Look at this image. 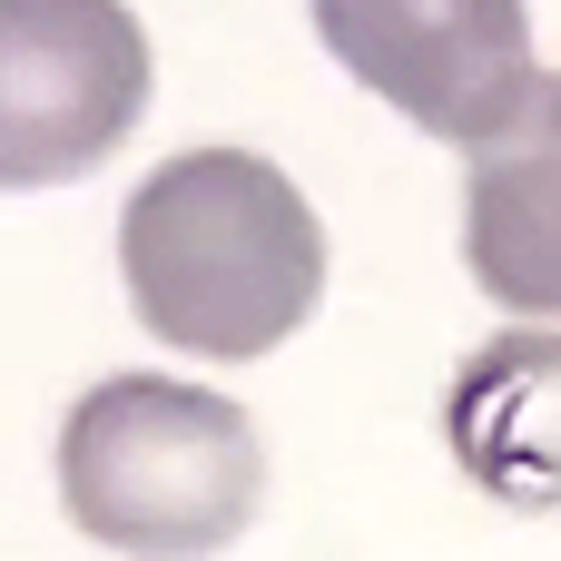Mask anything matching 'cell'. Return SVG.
<instances>
[{"mask_svg": "<svg viewBox=\"0 0 561 561\" xmlns=\"http://www.w3.org/2000/svg\"><path fill=\"white\" fill-rule=\"evenodd\" d=\"M128 316L207 365L276 355L325 296V227L256 148H187L118 207Z\"/></svg>", "mask_w": 561, "mask_h": 561, "instance_id": "1", "label": "cell"}, {"mask_svg": "<svg viewBox=\"0 0 561 561\" xmlns=\"http://www.w3.org/2000/svg\"><path fill=\"white\" fill-rule=\"evenodd\" d=\"M59 503L118 561H207L266 503L256 424L178 375H108L59 424Z\"/></svg>", "mask_w": 561, "mask_h": 561, "instance_id": "2", "label": "cell"}, {"mask_svg": "<svg viewBox=\"0 0 561 561\" xmlns=\"http://www.w3.org/2000/svg\"><path fill=\"white\" fill-rule=\"evenodd\" d=\"M158 59L118 0H0V187H69L148 118Z\"/></svg>", "mask_w": 561, "mask_h": 561, "instance_id": "3", "label": "cell"}, {"mask_svg": "<svg viewBox=\"0 0 561 561\" xmlns=\"http://www.w3.org/2000/svg\"><path fill=\"white\" fill-rule=\"evenodd\" d=\"M316 30L355 89H375L444 148L493 138L542 79L523 0H316Z\"/></svg>", "mask_w": 561, "mask_h": 561, "instance_id": "4", "label": "cell"}, {"mask_svg": "<svg viewBox=\"0 0 561 561\" xmlns=\"http://www.w3.org/2000/svg\"><path fill=\"white\" fill-rule=\"evenodd\" d=\"M463 256L503 316L561 325V69H542L513 118L463 148Z\"/></svg>", "mask_w": 561, "mask_h": 561, "instance_id": "5", "label": "cell"}, {"mask_svg": "<svg viewBox=\"0 0 561 561\" xmlns=\"http://www.w3.org/2000/svg\"><path fill=\"white\" fill-rule=\"evenodd\" d=\"M463 483H483L513 513H561V325L493 335L444 404Z\"/></svg>", "mask_w": 561, "mask_h": 561, "instance_id": "6", "label": "cell"}]
</instances>
